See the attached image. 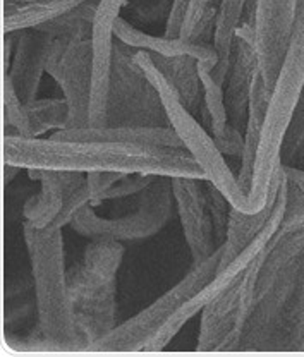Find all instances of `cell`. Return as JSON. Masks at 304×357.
Masks as SVG:
<instances>
[{
    "instance_id": "1",
    "label": "cell",
    "mask_w": 304,
    "mask_h": 357,
    "mask_svg": "<svg viewBox=\"0 0 304 357\" xmlns=\"http://www.w3.org/2000/svg\"><path fill=\"white\" fill-rule=\"evenodd\" d=\"M2 160L21 169L124 174H155L167 177H198L206 174L188 150L143 146L116 141L57 139V137L3 136Z\"/></svg>"
},
{
    "instance_id": "2",
    "label": "cell",
    "mask_w": 304,
    "mask_h": 357,
    "mask_svg": "<svg viewBox=\"0 0 304 357\" xmlns=\"http://www.w3.org/2000/svg\"><path fill=\"white\" fill-rule=\"evenodd\" d=\"M26 251L35 280L38 330L47 351L84 349L68 284L62 229H36L23 223Z\"/></svg>"
},
{
    "instance_id": "3",
    "label": "cell",
    "mask_w": 304,
    "mask_h": 357,
    "mask_svg": "<svg viewBox=\"0 0 304 357\" xmlns=\"http://www.w3.org/2000/svg\"><path fill=\"white\" fill-rule=\"evenodd\" d=\"M304 91V0H299L296 9L294 24L291 38L285 48L275 86L270 95L266 109L265 124H263L261 139H259L257 162H254L253 184L250 198L254 211L263 210L270 199V185L273 177L284 163L285 136L291 128L292 117L298 109Z\"/></svg>"
},
{
    "instance_id": "4",
    "label": "cell",
    "mask_w": 304,
    "mask_h": 357,
    "mask_svg": "<svg viewBox=\"0 0 304 357\" xmlns=\"http://www.w3.org/2000/svg\"><path fill=\"white\" fill-rule=\"evenodd\" d=\"M132 61L141 70L144 79L157 93L165 117L170 122V128L181 137L188 153L205 170L206 181L211 182L227 198L232 208L243 211V213H257L250 195L241 188L237 176L232 172L231 165L215 143L213 136L203 128V124L196 121L195 115L191 114V109L184 103L179 89L155 62L151 52H136Z\"/></svg>"
},
{
    "instance_id": "5",
    "label": "cell",
    "mask_w": 304,
    "mask_h": 357,
    "mask_svg": "<svg viewBox=\"0 0 304 357\" xmlns=\"http://www.w3.org/2000/svg\"><path fill=\"white\" fill-rule=\"evenodd\" d=\"M220 259L222 245L205 261L192 263L186 277L169 289V292L158 297L151 306L96 338L88 351H144L172 316L215 277Z\"/></svg>"
},
{
    "instance_id": "6",
    "label": "cell",
    "mask_w": 304,
    "mask_h": 357,
    "mask_svg": "<svg viewBox=\"0 0 304 357\" xmlns=\"http://www.w3.org/2000/svg\"><path fill=\"white\" fill-rule=\"evenodd\" d=\"M174 203L172 177L158 176L141 192V206L135 213L121 218H102L95 213V206L86 204L74 215L70 227L81 237L93 241H143L164 229L172 217Z\"/></svg>"
},
{
    "instance_id": "7",
    "label": "cell",
    "mask_w": 304,
    "mask_h": 357,
    "mask_svg": "<svg viewBox=\"0 0 304 357\" xmlns=\"http://www.w3.org/2000/svg\"><path fill=\"white\" fill-rule=\"evenodd\" d=\"M47 73L62 88L69 105L68 129L90 126L91 81H93V43L91 31L55 36Z\"/></svg>"
},
{
    "instance_id": "8",
    "label": "cell",
    "mask_w": 304,
    "mask_h": 357,
    "mask_svg": "<svg viewBox=\"0 0 304 357\" xmlns=\"http://www.w3.org/2000/svg\"><path fill=\"white\" fill-rule=\"evenodd\" d=\"M299 0H258L254 10V43L258 66L272 93L291 38Z\"/></svg>"
},
{
    "instance_id": "9",
    "label": "cell",
    "mask_w": 304,
    "mask_h": 357,
    "mask_svg": "<svg viewBox=\"0 0 304 357\" xmlns=\"http://www.w3.org/2000/svg\"><path fill=\"white\" fill-rule=\"evenodd\" d=\"M172 191L192 263L205 261L220 248L215 239L206 181L198 177H172Z\"/></svg>"
},
{
    "instance_id": "10",
    "label": "cell",
    "mask_w": 304,
    "mask_h": 357,
    "mask_svg": "<svg viewBox=\"0 0 304 357\" xmlns=\"http://www.w3.org/2000/svg\"><path fill=\"white\" fill-rule=\"evenodd\" d=\"M128 0H98L91 43H93V81H91L90 121L103 124L109 119L110 86H112L114 24Z\"/></svg>"
},
{
    "instance_id": "11",
    "label": "cell",
    "mask_w": 304,
    "mask_h": 357,
    "mask_svg": "<svg viewBox=\"0 0 304 357\" xmlns=\"http://www.w3.org/2000/svg\"><path fill=\"white\" fill-rule=\"evenodd\" d=\"M55 35L42 26L16 31V48L13 64L7 74L13 81L16 93L24 103L36 100L43 73H47L48 57Z\"/></svg>"
},
{
    "instance_id": "12",
    "label": "cell",
    "mask_w": 304,
    "mask_h": 357,
    "mask_svg": "<svg viewBox=\"0 0 304 357\" xmlns=\"http://www.w3.org/2000/svg\"><path fill=\"white\" fill-rule=\"evenodd\" d=\"M28 176L42 182V191L26 201L23 210L26 222L36 229H47L62 210L70 192L86 181V174L73 170L28 169Z\"/></svg>"
},
{
    "instance_id": "13",
    "label": "cell",
    "mask_w": 304,
    "mask_h": 357,
    "mask_svg": "<svg viewBox=\"0 0 304 357\" xmlns=\"http://www.w3.org/2000/svg\"><path fill=\"white\" fill-rule=\"evenodd\" d=\"M114 35L128 47L148 50L160 57H192L199 64L215 69L218 64V54L213 43H206L205 40H186V38H169V36H153L139 31L138 28L119 16L114 24Z\"/></svg>"
},
{
    "instance_id": "14",
    "label": "cell",
    "mask_w": 304,
    "mask_h": 357,
    "mask_svg": "<svg viewBox=\"0 0 304 357\" xmlns=\"http://www.w3.org/2000/svg\"><path fill=\"white\" fill-rule=\"evenodd\" d=\"M57 139H81V141H116V143L143 144V146L174 148V150H186L172 128L160 126H100V128H77L61 129L52 134Z\"/></svg>"
},
{
    "instance_id": "15",
    "label": "cell",
    "mask_w": 304,
    "mask_h": 357,
    "mask_svg": "<svg viewBox=\"0 0 304 357\" xmlns=\"http://www.w3.org/2000/svg\"><path fill=\"white\" fill-rule=\"evenodd\" d=\"M270 95H272V93L266 88L265 79H263L261 73L258 70L257 76H254L253 79V88H251L246 129H244V150L243 155H241L239 174H237V181H239L241 188H243L248 195L251 192V184H253L254 162H257V153L259 139H261L263 124H265L266 109H268Z\"/></svg>"
},
{
    "instance_id": "16",
    "label": "cell",
    "mask_w": 304,
    "mask_h": 357,
    "mask_svg": "<svg viewBox=\"0 0 304 357\" xmlns=\"http://www.w3.org/2000/svg\"><path fill=\"white\" fill-rule=\"evenodd\" d=\"M90 0H2V29L14 33L20 29L45 24Z\"/></svg>"
},
{
    "instance_id": "17",
    "label": "cell",
    "mask_w": 304,
    "mask_h": 357,
    "mask_svg": "<svg viewBox=\"0 0 304 357\" xmlns=\"http://www.w3.org/2000/svg\"><path fill=\"white\" fill-rule=\"evenodd\" d=\"M28 115V137H38L40 134L50 129H68L69 126V105L66 98L33 100L24 103Z\"/></svg>"
},
{
    "instance_id": "18",
    "label": "cell",
    "mask_w": 304,
    "mask_h": 357,
    "mask_svg": "<svg viewBox=\"0 0 304 357\" xmlns=\"http://www.w3.org/2000/svg\"><path fill=\"white\" fill-rule=\"evenodd\" d=\"M220 0H191L181 38L203 40L208 28L217 21Z\"/></svg>"
},
{
    "instance_id": "19",
    "label": "cell",
    "mask_w": 304,
    "mask_h": 357,
    "mask_svg": "<svg viewBox=\"0 0 304 357\" xmlns=\"http://www.w3.org/2000/svg\"><path fill=\"white\" fill-rule=\"evenodd\" d=\"M287 176V213L284 222L304 220V170L298 167L284 165Z\"/></svg>"
},
{
    "instance_id": "20",
    "label": "cell",
    "mask_w": 304,
    "mask_h": 357,
    "mask_svg": "<svg viewBox=\"0 0 304 357\" xmlns=\"http://www.w3.org/2000/svg\"><path fill=\"white\" fill-rule=\"evenodd\" d=\"M157 177L158 176H155V174H128V176L122 177L121 181H117L109 191L103 192V195L100 196L98 204L107 199H121L132 195H138V192H143L148 185H151L157 181Z\"/></svg>"
},
{
    "instance_id": "21",
    "label": "cell",
    "mask_w": 304,
    "mask_h": 357,
    "mask_svg": "<svg viewBox=\"0 0 304 357\" xmlns=\"http://www.w3.org/2000/svg\"><path fill=\"white\" fill-rule=\"evenodd\" d=\"M128 176L124 172H112V170H96V172H86L88 188L91 192V206H96L100 201V196L109 191L117 181Z\"/></svg>"
},
{
    "instance_id": "22",
    "label": "cell",
    "mask_w": 304,
    "mask_h": 357,
    "mask_svg": "<svg viewBox=\"0 0 304 357\" xmlns=\"http://www.w3.org/2000/svg\"><path fill=\"white\" fill-rule=\"evenodd\" d=\"M189 6H191V0H174L172 9L169 13V20H167L165 36H169V38H181Z\"/></svg>"
},
{
    "instance_id": "23",
    "label": "cell",
    "mask_w": 304,
    "mask_h": 357,
    "mask_svg": "<svg viewBox=\"0 0 304 357\" xmlns=\"http://www.w3.org/2000/svg\"><path fill=\"white\" fill-rule=\"evenodd\" d=\"M20 170H21V167L13 165V163H6V162H3V181H2L3 188H7V185H9L10 182L14 181V177H17Z\"/></svg>"
}]
</instances>
